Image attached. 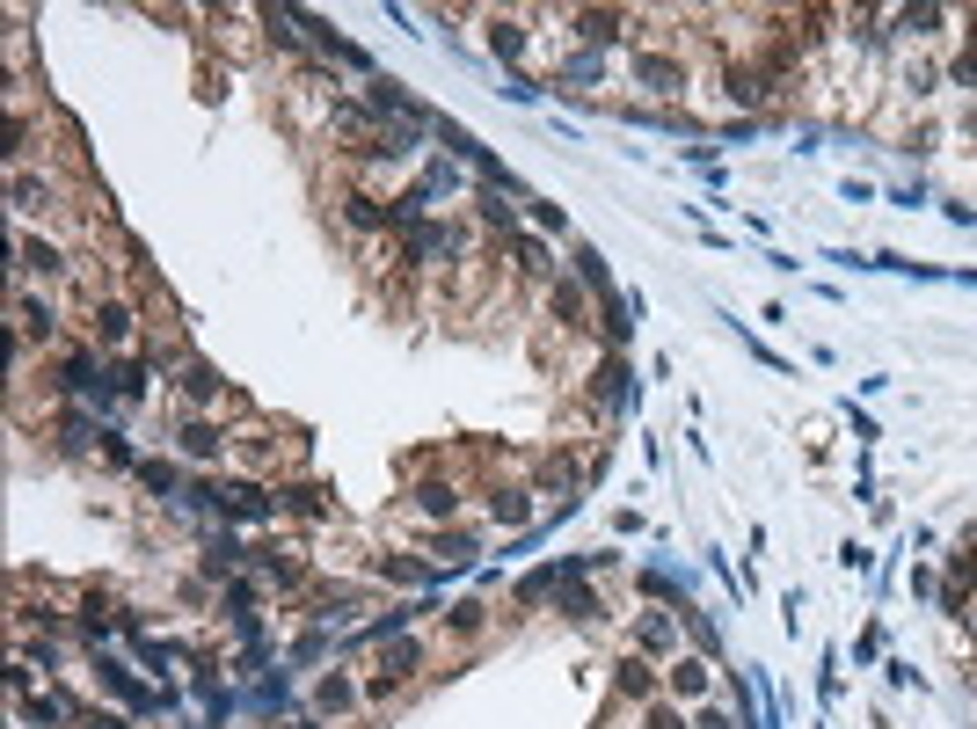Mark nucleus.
<instances>
[{
  "mask_svg": "<svg viewBox=\"0 0 977 729\" xmlns=\"http://www.w3.org/2000/svg\"><path fill=\"white\" fill-rule=\"evenodd\" d=\"M548 314H554V329L576 336V329H584V292H576V285H554L548 292Z\"/></svg>",
  "mask_w": 977,
  "mask_h": 729,
  "instance_id": "nucleus-2",
  "label": "nucleus"
},
{
  "mask_svg": "<svg viewBox=\"0 0 977 729\" xmlns=\"http://www.w3.org/2000/svg\"><path fill=\"white\" fill-rule=\"evenodd\" d=\"M672 686H678V694H700V686H708V671H700V664H678Z\"/></svg>",
  "mask_w": 977,
  "mask_h": 729,
  "instance_id": "nucleus-4",
  "label": "nucleus"
},
{
  "mask_svg": "<svg viewBox=\"0 0 977 729\" xmlns=\"http://www.w3.org/2000/svg\"><path fill=\"white\" fill-rule=\"evenodd\" d=\"M183 452H197V460H212V452H227V430H212V424H190V430H183Z\"/></svg>",
  "mask_w": 977,
  "mask_h": 729,
  "instance_id": "nucleus-3",
  "label": "nucleus"
},
{
  "mask_svg": "<svg viewBox=\"0 0 977 729\" xmlns=\"http://www.w3.org/2000/svg\"><path fill=\"white\" fill-rule=\"evenodd\" d=\"M416 511H424V518H453V511H460V481H424V489H416Z\"/></svg>",
  "mask_w": 977,
  "mask_h": 729,
  "instance_id": "nucleus-1",
  "label": "nucleus"
}]
</instances>
